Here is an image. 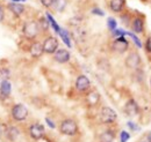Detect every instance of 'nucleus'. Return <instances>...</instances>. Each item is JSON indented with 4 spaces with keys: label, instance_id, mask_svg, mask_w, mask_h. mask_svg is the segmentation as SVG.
Wrapping results in <instances>:
<instances>
[{
    "label": "nucleus",
    "instance_id": "9",
    "mask_svg": "<svg viewBox=\"0 0 151 142\" xmlns=\"http://www.w3.org/2000/svg\"><path fill=\"white\" fill-rule=\"evenodd\" d=\"M91 87V82L87 76L85 75H79L76 80V89L79 91H86Z\"/></svg>",
    "mask_w": 151,
    "mask_h": 142
},
{
    "label": "nucleus",
    "instance_id": "14",
    "mask_svg": "<svg viewBox=\"0 0 151 142\" xmlns=\"http://www.w3.org/2000/svg\"><path fill=\"white\" fill-rule=\"evenodd\" d=\"M12 91V84L9 83L8 80H2L0 83V95L2 97H8Z\"/></svg>",
    "mask_w": 151,
    "mask_h": 142
},
{
    "label": "nucleus",
    "instance_id": "28",
    "mask_svg": "<svg viewBox=\"0 0 151 142\" xmlns=\"http://www.w3.org/2000/svg\"><path fill=\"white\" fill-rule=\"evenodd\" d=\"M92 14H94V15H99V16H104V15H105L104 11H102V9H100V8H93V9H92Z\"/></svg>",
    "mask_w": 151,
    "mask_h": 142
},
{
    "label": "nucleus",
    "instance_id": "3",
    "mask_svg": "<svg viewBox=\"0 0 151 142\" xmlns=\"http://www.w3.org/2000/svg\"><path fill=\"white\" fill-rule=\"evenodd\" d=\"M28 109L26 105H23V104H15L14 107H12V112H11V114H12V118L15 120V121H24L26 119H27V117H28Z\"/></svg>",
    "mask_w": 151,
    "mask_h": 142
},
{
    "label": "nucleus",
    "instance_id": "16",
    "mask_svg": "<svg viewBox=\"0 0 151 142\" xmlns=\"http://www.w3.org/2000/svg\"><path fill=\"white\" fill-rule=\"evenodd\" d=\"M132 28V30H134V33H136V34L143 33V30H144V23H143L142 18H134Z\"/></svg>",
    "mask_w": 151,
    "mask_h": 142
},
{
    "label": "nucleus",
    "instance_id": "32",
    "mask_svg": "<svg viewBox=\"0 0 151 142\" xmlns=\"http://www.w3.org/2000/svg\"><path fill=\"white\" fill-rule=\"evenodd\" d=\"M127 126H128V127H129L132 131H136V129H138V127L134 124L132 121H128V123H127Z\"/></svg>",
    "mask_w": 151,
    "mask_h": 142
},
{
    "label": "nucleus",
    "instance_id": "26",
    "mask_svg": "<svg viewBox=\"0 0 151 142\" xmlns=\"http://www.w3.org/2000/svg\"><path fill=\"white\" fill-rule=\"evenodd\" d=\"M0 77L4 80H7L9 77V71L7 68H0Z\"/></svg>",
    "mask_w": 151,
    "mask_h": 142
},
{
    "label": "nucleus",
    "instance_id": "8",
    "mask_svg": "<svg viewBox=\"0 0 151 142\" xmlns=\"http://www.w3.org/2000/svg\"><path fill=\"white\" fill-rule=\"evenodd\" d=\"M141 65V57L137 52H132L126 58V66L130 70H137Z\"/></svg>",
    "mask_w": 151,
    "mask_h": 142
},
{
    "label": "nucleus",
    "instance_id": "29",
    "mask_svg": "<svg viewBox=\"0 0 151 142\" xmlns=\"http://www.w3.org/2000/svg\"><path fill=\"white\" fill-rule=\"evenodd\" d=\"M52 1H54V0H41V4H42L44 7L49 8V7H51V5H52Z\"/></svg>",
    "mask_w": 151,
    "mask_h": 142
},
{
    "label": "nucleus",
    "instance_id": "12",
    "mask_svg": "<svg viewBox=\"0 0 151 142\" xmlns=\"http://www.w3.org/2000/svg\"><path fill=\"white\" fill-rule=\"evenodd\" d=\"M7 8H8L14 15H17V16L22 15L23 12H24V6H23L22 4H20V2H9V4L7 5Z\"/></svg>",
    "mask_w": 151,
    "mask_h": 142
},
{
    "label": "nucleus",
    "instance_id": "22",
    "mask_svg": "<svg viewBox=\"0 0 151 142\" xmlns=\"http://www.w3.org/2000/svg\"><path fill=\"white\" fill-rule=\"evenodd\" d=\"M87 99H88V103L91 104V105H95L98 102H99V99H100V96H99V94L98 92H91V94H88V96H87Z\"/></svg>",
    "mask_w": 151,
    "mask_h": 142
},
{
    "label": "nucleus",
    "instance_id": "11",
    "mask_svg": "<svg viewBox=\"0 0 151 142\" xmlns=\"http://www.w3.org/2000/svg\"><path fill=\"white\" fill-rule=\"evenodd\" d=\"M124 111H126V113H127L128 116H130V117H134V116H136V114L138 113V105H137V103L135 102V99H129V101L127 102V104H126V107H124Z\"/></svg>",
    "mask_w": 151,
    "mask_h": 142
},
{
    "label": "nucleus",
    "instance_id": "15",
    "mask_svg": "<svg viewBox=\"0 0 151 142\" xmlns=\"http://www.w3.org/2000/svg\"><path fill=\"white\" fill-rule=\"evenodd\" d=\"M43 53H44V52H43V46H42L41 43L35 42V43L32 44V46H30V54L33 55V58H36V59H37V58H40Z\"/></svg>",
    "mask_w": 151,
    "mask_h": 142
},
{
    "label": "nucleus",
    "instance_id": "13",
    "mask_svg": "<svg viewBox=\"0 0 151 142\" xmlns=\"http://www.w3.org/2000/svg\"><path fill=\"white\" fill-rule=\"evenodd\" d=\"M5 134H6V136H7V139L9 141H15L18 139V136L20 135V129L17 126H11V127H8L6 129Z\"/></svg>",
    "mask_w": 151,
    "mask_h": 142
},
{
    "label": "nucleus",
    "instance_id": "6",
    "mask_svg": "<svg viewBox=\"0 0 151 142\" xmlns=\"http://www.w3.org/2000/svg\"><path fill=\"white\" fill-rule=\"evenodd\" d=\"M129 48V43L128 40L122 36V37H116V39L113 42L112 44V49H113L115 52H119V53H123L128 50Z\"/></svg>",
    "mask_w": 151,
    "mask_h": 142
},
{
    "label": "nucleus",
    "instance_id": "4",
    "mask_svg": "<svg viewBox=\"0 0 151 142\" xmlns=\"http://www.w3.org/2000/svg\"><path fill=\"white\" fill-rule=\"evenodd\" d=\"M117 114L112 107H104L100 111V120L104 124H112L116 120Z\"/></svg>",
    "mask_w": 151,
    "mask_h": 142
},
{
    "label": "nucleus",
    "instance_id": "36",
    "mask_svg": "<svg viewBox=\"0 0 151 142\" xmlns=\"http://www.w3.org/2000/svg\"><path fill=\"white\" fill-rule=\"evenodd\" d=\"M147 138H148V141L151 142V132L149 133V134H148V136H147Z\"/></svg>",
    "mask_w": 151,
    "mask_h": 142
},
{
    "label": "nucleus",
    "instance_id": "18",
    "mask_svg": "<svg viewBox=\"0 0 151 142\" xmlns=\"http://www.w3.org/2000/svg\"><path fill=\"white\" fill-rule=\"evenodd\" d=\"M114 139H115V134H114L113 131H111V129L105 131L100 135V142H113Z\"/></svg>",
    "mask_w": 151,
    "mask_h": 142
},
{
    "label": "nucleus",
    "instance_id": "19",
    "mask_svg": "<svg viewBox=\"0 0 151 142\" xmlns=\"http://www.w3.org/2000/svg\"><path fill=\"white\" fill-rule=\"evenodd\" d=\"M68 5V0H54L51 7L57 12H63Z\"/></svg>",
    "mask_w": 151,
    "mask_h": 142
},
{
    "label": "nucleus",
    "instance_id": "17",
    "mask_svg": "<svg viewBox=\"0 0 151 142\" xmlns=\"http://www.w3.org/2000/svg\"><path fill=\"white\" fill-rule=\"evenodd\" d=\"M124 7V0H111L109 2V8L114 13H119L123 9Z\"/></svg>",
    "mask_w": 151,
    "mask_h": 142
},
{
    "label": "nucleus",
    "instance_id": "31",
    "mask_svg": "<svg viewBox=\"0 0 151 142\" xmlns=\"http://www.w3.org/2000/svg\"><path fill=\"white\" fill-rule=\"evenodd\" d=\"M145 48H147V51H148V52H151V37H149V38L147 39Z\"/></svg>",
    "mask_w": 151,
    "mask_h": 142
},
{
    "label": "nucleus",
    "instance_id": "10",
    "mask_svg": "<svg viewBox=\"0 0 151 142\" xmlns=\"http://www.w3.org/2000/svg\"><path fill=\"white\" fill-rule=\"evenodd\" d=\"M54 58L57 62L59 64H65L70 60V52L65 49H58L56 52L54 53Z\"/></svg>",
    "mask_w": 151,
    "mask_h": 142
},
{
    "label": "nucleus",
    "instance_id": "5",
    "mask_svg": "<svg viewBox=\"0 0 151 142\" xmlns=\"http://www.w3.org/2000/svg\"><path fill=\"white\" fill-rule=\"evenodd\" d=\"M42 46H43V52L48 54H54L58 50V39L54 36H49L44 39Z\"/></svg>",
    "mask_w": 151,
    "mask_h": 142
},
{
    "label": "nucleus",
    "instance_id": "21",
    "mask_svg": "<svg viewBox=\"0 0 151 142\" xmlns=\"http://www.w3.org/2000/svg\"><path fill=\"white\" fill-rule=\"evenodd\" d=\"M47 18H48V21H49V24L52 27V29H54L57 34H58V33H59V30H60V28H59V26L57 24L56 20L51 16V14H50V13H47Z\"/></svg>",
    "mask_w": 151,
    "mask_h": 142
},
{
    "label": "nucleus",
    "instance_id": "2",
    "mask_svg": "<svg viewBox=\"0 0 151 142\" xmlns=\"http://www.w3.org/2000/svg\"><path fill=\"white\" fill-rule=\"evenodd\" d=\"M22 33L28 39H34L40 33V28H38V23L36 21H27L23 24L22 28Z\"/></svg>",
    "mask_w": 151,
    "mask_h": 142
},
{
    "label": "nucleus",
    "instance_id": "24",
    "mask_svg": "<svg viewBox=\"0 0 151 142\" xmlns=\"http://www.w3.org/2000/svg\"><path fill=\"white\" fill-rule=\"evenodd\" d=\"M107 26H108L109 30L114 31L116 29V20L114 18H107Z\"/></svg>",
    "mask_w": 151,
    "mask_h": 142
},
{
    "label": "nucleus",
    "instance_id": "34",
    "mask_svg": "<svg viewBox=\"0 0 151 142\" xmlns=\"http://www.w3.org/2000/svg\"><path fill=\"white\" fill-rule=\"evenodd\" d=\"M4 15H5V14H4V8L0 6V22L4 21Z\"/></svg>",
    "mask_w": 151,
    "mask_h": 142
},
{
    "label": "nucleus",
    "instance_id": "33",
    "mask_svg": "<svg viewBox=\"0 0 151 142\" xmlns=\"http://www.w3.org/2000/svg\"><path fill=\"white\" fill-rule=\"evenodd\" d=\"M45 121L48 123V125H49V127H51V128H55V127H56V125L54 124V121H52V120H50L49 118H45Z\"/></svg>",
    "mask_w": 151,
    "mask_h": 142
},
{
    "label": "nucleus",
    "instance_id": "23",
    "mask_svg": "<svg viewBox=\"0 0 151 142\" xmlns=\"http://www.w3.org/2000/svg\"><path fill=\"white\" fill-rule=\"evenodd\" d=\"M38 28H40V30H48L49 29V27H50V24H49V21H48V18H41L38 20Z\"/></svg>",
    "mask_w": 151,
    "mask_h": 142
},
{
    "label": "nucleus",
    "instance_id": "35",
    "mask_svg": "<svg viewBox=\"0 0 151 142\" xmlns=\"http://www.w3.org/2000/svg\"><path fill=\"white\" fill-rule=\"evenodd\" d=\"M22 1H26V0H11V2H22Z\"/></svg>",
    "mask_w": 151,
    "mask_h": 142
},
{
    "label": "nucleus",
    "instance_id": "20",
    "mask_svg": "<svg viewBox=\"0 0 151 142\" xmlns=\"http://www.w3.org/2000/svg\"><path fill=\"white\" fill-rule=\"evenodd\" d=\"M58 34H59V36H60V38L63 39V42L66 44V46L71 48V38H70L69 33H68L65 29H62V28H60V30H59Z\"/></svg>",
    "mask_w": 151,
    "mask_h": 142
},
{
    "label": "nucleus",
    "instance_id": "37",
    "mask_svg": "<svg viewBox=\"0 0 151 142\" xmlns=\"http://www.w3.org/2000/svg\"><path fill=\"white\" fill-rule=\"evenodd\" d=\"M150 86H151V79H150Z\"/></svg>",
    "mask_w": 151,
    "mask_h": 142
},
{
    "label": "nucleus",
    "instance_id": "7",
    "mask_svg": "<svg viewBox=\"0 0 151 142\" xmlns=\"http://www.w3.org/2000/svg\"><path fill=\"white\" fill-rule=\"evenodd\" d=\"M29 136L33 140H41L44 136V127L41 124H33L29 126Z\"/></svg>",
    "mask_w": 151,
    "mask_h": 142
},
{
    "label": "nucleus",
    "instance_id": "1",
    "mask_svg": "<svg viewBox=\"0 0 151 142\" xmlns=\"http://www.w3.org/2000/svg\"><path fill=\"white\" fill-rule=\"evenodd\" d=\"M59 131L64 135L72 136V135H76L78 133V125L73 119H65L60 123Z\"/></svg>",
    "mask_w": 151,
    "mask_h": 142
},
{
    "label": "nucleus",
    "instance_id": "25",
    "mask_svg": "<svg viewBox=\"0 0 151 142\" xmlns=\"http://www.w3.org/2000/svg\"><path fill=\"white\" fill-rule=\"evenodd\" d=\"M129 139H130V134H129L128 132L122 131V132L120 133V140H121V142H127Z\"/></svg>",
    "mask_w": 151,
    "mask_h": 142
},
{
    "label": "nucleus",
    "instance_id": "27",
    "mask_svg": "<svg viewBox=\"0 0 151 142\" xmlns=\"http://www.w3.org/2000/svg\"><path fill=\"white\" fill-rule=\"evenodd\" d=\"M126 35H128L129 37H132V40L135 42V44H136L138 48H142V43H141V40H139V39H138L136 36L134 35V34H132V33H126Z\"/></svg>",
    "mask_w": 151,
    "mask_h": 142
},
{
    "label": "nucleus",
    "instance_id": "30",
    "mask_svg": "<svg viewBox=\"0 0 151 142\" xmlns=\"http://www.w3.org/2000/svg\"><path fill=\"white\" fill-rule=\"evenodd\" d=\"M113 34L115 36H117V37H122V36L126 35V31H123V30H121V29H115Z\"/></svg>",
    "mask_w": 151,
    "mask_h": 142
}]
</instances>
